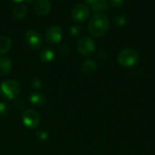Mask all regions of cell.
<instances>
[{
  "label": "cell",
  "mask_w": 155,
  "mask_h": 155,
  "mask_svg": "<svg viewBox=\"0 0 155 155\" xmlns=\"http://www.w3.org/2000/svg\"><path fill=\"white\" fill-rule=\"evenodd\" d=\"M109 26L110 20L104 13H94L88 21V31L94 37L104 36Z\"/></svg>",
  "instance_id": "cell-1"
},
{
  "label": "cell",
  "mask_w": 155,
  "mask_h": 155,
  "mask_svg": "<svg viewBox=\"0 0 155 155\" xmlns=\"http://www.w3.org/2000/svg\"><path fill=\"white\" fill-rule=\"evenodd\" d=\"M21 91L20 84L14 79L4 80L0 84V95L9 100H15Z\"/></svg>",
  "instance_id": "cell-2"
},
{
  "label": "cell",
  "mask_w": 155,
  "mask_h": 155,
  "mask_svg": "<svg viewBox=\"0 0 155 155\" xmlns=\"http://www.w3.org/2000/svg\"><path fill=\"white\" fill-rule=\"evenodd\" d=\"M139 53L131 48L121 50L117 55V61L124 68L133 67L139 61Z\"/></svg>",
  "instance_id": "cell-3"
},
{
  "label": "cell",
  "mask_w": 155,
  "mask_h": 155,
  "mask_svg": "<svg viewBox=\"0 0 155 155\" xmlns=\"http://www.w3.org/2000/svg\"><path fill=\"white\" fill-rule=\"evenodd\" d=\"M22 122L28 129H35L40 124V116L33 109H28L23 112Z\"/></svg>",
  "instance_id": "cell-4"
},
{
  "label": "cell",
  "mask_w": 155,
  "mask_h": 155,
  "mask_svg": "<svg viewBox=\"0 0 155 155\" xmlns=\"http://www.w3.org/2000/svg\"><path fill=\"white\" fill-rule=\"evenodd\" d=\"M77 51L83 56H89L95 50V43L90 37H81L76 44Z\"/></svg>",
  "instance_id": "cell-5"
},
{
  "label": "cell",
  "mask_w": 155,
  "mask_h": 155,
  "mask_svg": "<svg viewBox=\"0 0 155 155\" xmlns=\"http://www.w3.org/2000/svg\"><path fill=\"white\" fill-rule=\"evenodd\" d=\"M45 40L51 44V45H55L60 43L63 37V30L60 26L58 25H52L47 27L45 30Z\"/></svg>",
  "instance_id": "cell-6"
},
{
  "label": "cell",
  "mask_w": 155,
  "mask_h": 155,
  "mask_svg": "<svg viewBox=\"0 0 155 155\" xmlns=\"http://www.w3.org/2000/svg\"><path fill=\"white\" fill-rule=\"evenodd\" d=\"M25 41L27 46L32 49H39L43 46V37L41 34L34 29L28 30L25 33Z\"/></svg>",
  "instance_id": "cell-7"
},
{
  "label": "cell",
  "mask_w": 155,
  "mask_h": 155,
  "mask_svg": "<svg viewBox=\"0 0 155 155\" xmlns=\"http://www.w3.org/2000/svg\"><path fill=\"white\" fill-rule=\"evenodd\" d=\"M90 9L89 7L82 3H78L74 5L71 10V16L74 20L77 22H84L89 16Z\"/></svg>",
  "instance_id": "cell-8"
},
{
  "label": "cell",
  "mask_w": 155,
  "mask_h": 155,
  "mask_svg": "<svg viewBox=\"0 0 155 155\" xmlns=\"http://www.w3.org/2000/svg\"><path fill=\"white\" fill-rule=\"evenodd\" d=\"M34 11L38 16H46L51 11V3L49 0H35L33 4Z\"/></svg>",
  "instance_id": "cell-9"
},
{
  "label": "cell",
  "mask_w": 155,
  "mask_h": 155,
  "mask_svg": "<svg viewBox=\"0 0 155 155\" xmlns=\"http://www.w3.org/2000/svg\"><path fill=\"white\" fill-rule=\"evenodd\" d=\"M28 100L31 105L35 107H41L44 106L46 102V99L45 95H43L40 92H32L29 94Z\"/></svg>",
  "instance_id": "cell-10"
},
{
  "label": "cell",
  "mask_w": 155,
  "mask_h": 155,
  "mask_svg": "<svg viewBox=\"0 0 155 155\" xmlns=\"http://www.w3.org/2000/svg\"><path fill=\"white\" fill-rule=\"evenodd\" d=\"M26 14H27V8L23 4H17L12 9V16L16 20L24 19Z\"/></svg>",
  "instance_id": "cell-11"
},
{
  "label": "cell",
  "mask_w": 155,
  "mask_h": 155,
  "mask_svg": "<svg viewBox=\"0 0 155 155\" xmlns=\"http://www.w3.org/2000/svg\"><path fill=\"white\" fill-rule=\"evenodd\" d=\"M12 61L6 57H0V76H6L12 70Z\"/></svg>",
  "instance_id": "cell-12"
},
{
  "label": "cell",
  "mask_w": 155,
  "mask_h": 155,
  "mask_svg": "<svg viewBox=\"0 0 155 155\" xmlns=\"http://www.w3.org/2000/svg\"><path fill=\"white\" fill-rule=\"evenodd\" d=\"M97 69V65L96 62L94 59L88 58L86 60H84L82 64V71L86 74V75H91L94 74L95 72Z\"/></svg>",
  "instance_id": "cell-13"
},
{
  "label": "cell",
  "mask_w": 155,
  "mask_h": 155,
  "mask_svg": "<svg viewBox=\"0 0 155 155\" xmlns=\"http://www.w3.org/2000/svg\"><path fill=\"white\" fill-rule=\"evenodd\" d=\"M39 57H40L41 61H43L45 63H48V62H51L54 60L55 54H54V51L53 49L47 48H45L41 51Z\"/></svg>",
  "instance_id": "cell-14"
},
{
  "label": "cell",
  "mask_w": 155,
  "mask_h": 155,
  "mask_svg": "<svg viewBox=\"0 0 155 155\" xmlns=\"http://www.w3.org/2000/svg\"><path fill=\"white\" fill-rule=\"evenodd\" d=\"M12 46V41L8 37L2 36L0 37V55L5 54Z\"/></svg>",
  "instance_id": "cell-15"
},
{
  "label": "cell",
  "mask_w": 155,
  "mask_h": 155,
  "mask_svg": "<svg viewBox=\"0 0 155 155\" xmlns=\"http://www.w3.org/2000/svg\"><path fill=\"white\" fill-rule=\"evenodd\" d=\"M107 8H108L107 0H99L97 3L92 5V9L95 13H103V11L106 10Z\"/></svg>",
  "instance_id": "cell-16"
},
{
  "label": "cell",
  "mask_w": 155,
  "mask_h": 155,
  "mask_svg": "<svg viewBox=\"0 0 155 155\" xmlns=\"http://www.w3.org/2000/svg\"><path fill=\"white\" fill-rule=\"evenodd\" d=\"M113 21H114V25H115L116 26H124L126 24L127 19H126V17H125L124 16H123V15H115V16H114Z\"/></svg>",
  "instance_id": "cell-17"
},
{
  "label": "cell",
  "mask_w": 155,
  "mask_h": 155,
  "mask_svg": "<svg viewBox=\"0 0 155 155\" xmlns=\"http://www.w3.org/2000/svg\"><path fill=\"white\" fill-rule=\"evenodd\" d=\"M48 133L45 131L43 130H39L35 132V138L39 143H45L48 140Z\"/></svg>",
  "instance_id": "cell-18"
},
{
  "label": "cell",
  "mask_w": 155,
  "mask_h": 155,
  "mask_svg": "<svg viewBox=\"0 0 155 155\" xmlns=\"http://www.w3.org/2000/svg\"><path fill=\"white\" fill-rule=\"evenodd\" d=\"M9 105L5 102V101H1L0 102V117H5L8 114L9 112Z\"/></svg>",
  "instance_id": "cell-19"
},
{
  "label": "cell",
  "mask_w": 155,
  "mask_h": 155,
  "mask_svg": "<svg viewBox=\"0 0 155 155\" xmlns=\"http://www.w3.org/2000/svg\"><path fill=\"white\" fill-rule=\"evenodd\" d=\"M29 86L33 89V90H38L42 87V80L39 78H34L30 80L29 82Z\"/></svg>",
  "instance_id": "cell-20"
},
{
  "label": "cell",
  "mask_w": 155,
  "mask_h": 155,
  "mask_svg": "<svg viewBox=\"0 0 155 155\" xmlns=\"http://www.w3.org/2000/svg\"><path fill=\"white\" fill-rule=\"evenodd\" d=\"M14 107L16 111H21L25 108V103L21 100H15L14 102Z\"/></svg>",
  "instance_id": "cell-21"
},
{
  "label": "cell",
  "mask_w": 155,
  "mask_h": 155,
  "mask_svg": "<svg viewBox=\"0 0 155 155\" xmlns=\"http://www.w3.org/2000/svg\"><path fill=\"white\" fill-rule=\"evenodd\" d=\"M81 33V27L78 26H73L71 28H70V34L74 37H76L78 36L79 34Z\"/></svg>",
  "instance_id": "cell-22"
},
{
  "label": "cell",
  "mask_w": 155,
  "mask_h": 155,
  "mask_svg": "<svg viewBox=\"0 0 155 155\" xmlns=\"http://www.w3.org/2000/svg\"><path fill=\"white\" fill-rule=\"evenodd\" d=\"M60 52L62 55L64 56H67L70 52V48L67 44H63L61 47H60Z\"/></svg>",
  "instance_id": "cell-23"
},
{
  "label": "cell",
  "mask_w": 155,
  "mask_h": 155,
  "mask_svg": "<svg viewBox=\"0 0 155 155\" xmlns=\"http://www.w3.org/2000/svg\"><path fill=\"white\" fill-rule=\"evenodd\" d=\"M124 0H110V3L112 5L115 6V7H120L123 5Z\"/></svg>",
  "instance_id": "cell-24"
},
{
  "label": "cell",
  "mask_w": 155,
  "mask_h": 155,
  "mask_svg": "<svg viewBox=\"0 0 155 155\" xmlns=\"http://www.w3.org/2000/svg\"><path fill=\"white\" fill-rule=\"evenodd\" d=\"M99 0H85V2L87 3V4H89V5H94L95 3H97Z\"/></svg>",
  "instance_id": "cell-25"
},
{
  "label": "cell",
  "mask_w": 155,
  "mask_h": 155,
  "mask_svg": "<svg viewBox=\"0 0 155 155\" xmlns=\"http://www.w3.org/2000/svg\"><path fill=\"white\" fill-rule=\"evenodd\" d=\"M11 1H13V2H15V3H20V2H22L23 0H11Z\"/></svg>",
  "instance_id": "cell-26"
}]
</instances>
